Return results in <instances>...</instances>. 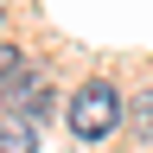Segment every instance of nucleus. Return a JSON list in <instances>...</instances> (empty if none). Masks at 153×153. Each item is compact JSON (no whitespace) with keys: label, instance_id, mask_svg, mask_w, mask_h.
Masks as SVG:
<instances>
[{"label":"nucleus","instance_id":"obj_3","mask_svg":"<svg viewBox=\"0 0 153 153\" xmlns=\"http://www.w3.org/2000/svg\"><path fill=\"white\" fill-rule=\"evenodd\" d=\"M13 102H19V115H26V121H38V115L51 108V89H45V76H26V83H13Z\"/></svg>","mask_w":153,"mask_h":153},{"label":"nucleus","instance_id":"obj_5","mask_svg":"<svg viewBox=\"0 0 153 153\" xmlns=\"http://www.w3.org/2000/svg\"><path fill=\"white\" fill-rule=\"evenodd\" d=\"M13 70H19V51L7 45V38H0V76H13Z\"/></svg>","mask_w":153,"mask_h":153},{"label":"nucleus","instance_id":"obj_1","mask_svg":"<svg viewBox=\"0 0 153 153\" xmlns=\"http://www.w3.org/2000/svg\"><path fill=\"white\" fill-rule=\"evenodd\" d=\"M115 121H121L115 83H83V89L70 96V134H76V140H108Z\"/></svg>","mask_w":153,"mask_h":153},{"label":"nucleus","instance_id":"obj_2","mask_svg":"<svg viewBox=\"0 0 153 153\" xmlns=\"http://www.w3.org/2000/svg\"><path fill=\"white\" fill-rule=\"evenodd\" d=\"M0 153H38V121H26V115L0 121Z\"/></svg>","mask_w":153,"mask_h":153},{"label":"nucleus","instance_id":"obj_4","mask_svg":"<svg viewBox=\"0 0 153 153\" xmlns=\"http://www.w3.org/2000/svg\"><path fill=\"white\" fill-rule=\"evenodd\" d=\"M128 128L140 134V140H153V89H140V96L128 102Z\"/></svg>","mask_w":153,"mask_h":153}]
</instances>
